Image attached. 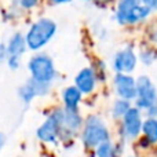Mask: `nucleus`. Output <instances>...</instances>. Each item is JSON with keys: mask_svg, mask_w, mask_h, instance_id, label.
Listing matches in <instances>:
<instances>
[{"mask_svg": "<svg viewBox=\"0 0 157 157\" xmlns=\"http://www.w3.org/2000/svg\"><path fill=\"white\" fill-rule=\"evenodd\" d=\"M57 22L51 18H39L29 26L28 32L25 33L26 47L30 51H40L54 39L57 33Z\"/></svg>", "mask_w": 157, "mask_h": 157, "instance_id": "f257e3e1", "label": "nucleus"}, {"mask_svg": "<svg viewBox=\"0 0 157 157\" xmlns=\"http://www.w3.org/2000/svg\"><path fill=\"white\" fill-rule=\"evenodd\" d=\"M63 109H55L47 116L43 124L36 130V138L44 144H55L62 134Z\"/></svg>", "mask_w": 157, "mask_h": 157, "instance_id": "39448f33", "label": "nucleus"}, {"mask_svg": "<svg viewBox=\"0 0 157 157\" xmlns=\"http://www.w3.org/2000/svg\"><path fill=\"white\" fill-rule=\"evenodd\" d=\"M51 4H66V3H71L72 0H48Z\"/></svg>", "mask_w": 157, "mask_h": 157, "instance_id": "a878e982", "label": "nucleus"}, {"mask_svg": "<svg viewBox=\"0 0 157 157\" xmlns=\"http://www.w3.org/2000/svg\"><path fill=\"white\" fill-rule=\"evenodd\" d=\"M156 59H157V52L153 48H144L139 52V61L146 66H150L152 63H155Z\"/></svg>", "mask_w": 157, "mask_h": 157, "instance_id": "a211bd4d", "label": "nucleus"}, {"mask_svg": "<svg viewBox=\"0 0 157 157\" xmlns=\"http://www.w3.org/2000/svg\"><path fill=\"white\" fill-rule=\"evenodd\" d=\"M152 10L141 0H119L114 10V19L119 25H136L146 21Z\"/></svg>", "mask_w": 157, "mask_h": 157, "instance_id": "f03ea898", "label": "nucleus"}, {"mask_svg": "<svg viewBox=\"0 0 157 157\" xmlns=\"http://www.w3.org/2000/svg\"><path fill=\"white\" fill-rule=\"evenodd\" d=\"M142 4H145L147 8H150L153 11H157V0H141Z\"/></svg>", "mask_w": 157, "mask_h": 157, "instance_id": "4be33fe9", "label": "nucleus"}, {"mask_svg": "<svg viewBox=\"0 0 157 157\" xmlns=\"http://www.w3.org/2000/svg\"><path fill=\"white\" fill-rule=\"evenodd\" d=\"M83 94L78 91L76 86H69L62 91V101L65 103V108L68 109H77L78 103L81 102Z\"/></svg>", "mask_w": 157, "mask_h": 157, "instance_id": "4468645a", "label": "nucleus"}, {"mask_svg": "<svg viewBox=\"0 0 157 157\" xmlns=\"http://www.w3.org/2000/svg\"><path fill=\"white\" fill-rule=\"evenodd\" d=\"M28 71L30 78L39 83L52 84V81L57 77L54 59L44 52H37L30 57V59L28 61Z\"/></svg>", "mask_w": 157, "mask_h": 157, "instance_id": "7ed1b4c3", "label": "nucleus"}, {"mask_svg": "<svg viewBox=\"0 0 157 157\" xmlns=\"http://www.w3.org/2000/svg\"><path fill=\"white\" fill-rule=\"evenodd\" d=\"M145 112H146V116L147 117H155V119H157V99Z\"/></svg>", "mask_w": 157, "mask_h": 157, "instance_id": "412c9836", "label": "nucleus"}, {"mask_svg": "<svg viewBox=\"0 0 157 157\" xmlns=\"http://www.w3.org/2000/svg\"><path fill=\"white\" fill-rule=\"evenodd\" d=\"M6 144H7V135L3 131H0V150L6 146Z\"/></svg>", "mask_w": 157, "mask_h": 157, "instance_id": "393cba45", "label": "nucleus"}, {"mask_svg": "<svg viewBox=\"0 0 157 157\" xmlns=\"http://www.w3.org/2000/svg\"><path fill=\"white\" fill-rule=\"evenodd\" d=\"M6 58H7V52H6V48H4V44L0 43V63L4 62Z\"/></svg>", "mask_w": 157, "mask_h": 157, "instance_id": "b1692460", "label": "nucleus"}, {"mask_svg": "<svg viewBox=\"0 0 157 157\" xmlns=\"http://www.w3.org/2000/svg\"><path fill=\"white\" fill-rule=\"evenodd\" d=\"M95 155L97 157H119V155L116 153V147L110 142V139L98 145L95 147Z\"/></svg>", "mask_w": 157, "mask_h": 157, "instance_id": "dca6fc26", "label": "nucleus"}, {"mask_svg": "<svg viewBox=\"0 0 157 157\" xmlns=\"http://www.w3.org/2000/svg\"><path fill=\"white\" fill-rule=\"evenodd\" d=\"M136 84V97H135V108L139 110H146L150 105L157 99V88L153 84L152 78L146 75H142L135 78Z\"/></svg>", "mask_w": 157, "mask_h": 157, "instance_id": "423d86ee", "label": "nucleus"}, {"mask_svg": "<svg viewBox=\"0 0 157 157\" xmlns=\"http://www.w3.org/2000/svg\"><path fill=\"white\" fill-rule=\"evenodd\" d=\"M142 110H139L135 106H131L125 114L121 117L123 119V134L128 139H135L139 136L142 130Z\"/></svg>", "mask_w": 157, "mask_h": 157, "instance_id": "1a4fd4ad", "label": "nucleus"}, {"mask_svg": "<svg viewBox=\"0 0 157 157\" xmlns=\"http://www.w3.org/2000/svg\"><path fill=\"white\" fill-rule=\"evenodd\" d=\"M50 88H51V84L39 83V81H35L33 78L29 77L24 84H21L18 87L17 95H18V98L21 99L22 103L29 105L37 97H44V95L48 94Z\"/></svg>", "mask_w": 157, "mask_h": 157, "instance_id": "6e6552de", "label": "nucleus"}, {"mask_svg": "<svg viewBox=\"0 0 157 157\" xmlns=\"http://www.w3.org/2000/svg\"><path fill=\"white\" fill-rule=\"evenodd\" d=\"M7 63V66L11 71H18L21 68V57H14V55H7L4 61Z\"/></svg>", "mask_w": 157, "mask_h": 157, "instance_id": "6ab92c4d", "label": "nucleus"}, {"mask_svg": "<svg viewBox=\"0 0 157 157\" xmlns=\"http://www.w3.org/2000/svg\"><path fill=\"white\" fill-rule=\"evenodd\" d=\"M149 39L155 44H157V25H155V26L150 28V30H149Z\"/></svg>", "mask_w": 157, "mask_h": 157, "instance_id": "5701e85b", "label": "nucleus"}, {"mask_svg": "<svg viewBox=\"0 0 157 157\" xmlns=\"http://www.w3.org/2000/svg\"><path fill=\"white\" fill-rule=\"evenodd\" d=\"M136 65H138V55L130 46L119 50L112 58V68L116 73L131 75L135 71Z\"/></svg>", "mask_w": 157, "mask_h": 157, "instance_id": "0eeeda50", "label": "nucleus"}, {"mask_svg": "<svg viewBox=\"0 0 157 157\" xmlns=\"http://www.w3.org/2000/svg\"><path fill=\"white\" fill-rule=\"evenodd\" d=\"M97 3H101V4H103V6H106L108 3H110V2H113V0H95Z\"/></svg>", "mask_w": 157, "mask_h": 157, "instance_id": "bb28decb", "label": "nucleus"}, {"mask_svg": "<svg viewBox=\"0 0 157 157\" xmlns=\"http://www.w3.org/2000/svg\"><path fill=\"white\" fill-rule=\"evenodd\" d=\"M141 132H144V136L147 141V144H157V119L147 117L142 123Z\"/></svg>", "mask_w": 157, "mask_h": 157, "instance_id": "2eb2a0df", "label": "nucleus"}, {"mask_svg": "<svg viewBox=\"0 0 157 157\" xmlns=\"http://www.w3.org/2000/svg\"><path fill=\"white\" fill-rule=\"evenodd\" d=\"M40 0H19V7L22 10H32L39 4Z\"/></svg>", "mask_w": 157, "mask_h": 157, "instance_id": "aec40b11", "label": "nucleus"}, {"mask_svg": "<svg viewBox=\"0 0 157 157\" xmlns=\"http://www.w3.org/2000/svg\"><path fill=\"white\" fill-rule=\"evenodd\" d=\"M130 108H131L130 101H125V99L119 98V99H116L113 102V105H112V116H113L114 119H120V117L124 116L125 112H127Z\"/></svg>", "mask_w": 157, "mask_h": 157, "instance_id": "f3484780", "label": "nucleus"}, {"mask_svg": "<svg viewBox=\"0 0 157 157\" xmlns=\"http://www.w3.org/2000/svg\"><path fill=\"white\" fill-rule=\"evenodd\" d=\"M4 48L7 55H14V57H22L26 52V41H25V35L21 32H14L8 37L7 43L4 44Z\"/></svg>", "mask_w": 157, "mask_h": 157, "instance_id": "f8f14e48", "label": "nucleus"}, {"mask_svg": "<svg viewBox=\"0 0 157 157\" xmlns=\"http://www.w3.org/2000/svg\"><path fill=\"white\" fill-rule=\"evenodd\" d=\"M110 139V134L106 127V123L97 114H91L86 119L81 131V141L84 146L94 149L99 144Z\"/></svg>", "mask_w": 157, "mask_h": 157, "instance_id": "20e7f679", "label": "nucleus"}, {"mask_svg": "<svg viewBox=\"0 0 157 157\" xmlns=\"http://www.w3.org/2000/svg\"><path fill=\"white\" fill-rule=\"evenodd\" d=\"M75 86L83 95H88L97 87V72L92 68H83L75 77Z\"/></svg>", "mask_w": 157, "mask_h": 157, "instance_id": "9b49d317", "label": "nucleus"}, {"mask_svg": "<svg viewBox=\"0 0 157 157\" xmlns=\"http://www.w3.org/2000/svg\"><path fill=\"white\" fill-rule=\"evenodd\" d=\"M83 2H91V0H83Z\"/></svg>", "mask_w": 157, "mask_h": 157, "instance_id": "cd10ccee", "label": "nucleus"}, {"mask_svg": "<svg viewBox=\"0 0 157 157\" xmlns=\"http://www.w3.org/2000/svg\"><path fill=\"white\" fill-rule=\"evenodd\" d=\"M83 127V117L78 113V109L63 108V119H62V132H76Z\"/></svg>", "mask_w": 157, "mask_h": 157, "instance_id": "ddd939ff", "label": "nucleus"}, {"mask_svg": "<svg viewBox=\"0 0 157 157\" xmlns=\"http://www.w3.org/2000/svg\"><path fill=\"white\" fill-rule=\"evenodd\" d=\"M113 86L117 97L125 101H132L136 97L135 78L127 73H116L113 77Z\"/></svg>", "mask_w": 157, "mask_h": 157, "instance_id": "9d476101", "label": "nucleus"}]
</instances>
